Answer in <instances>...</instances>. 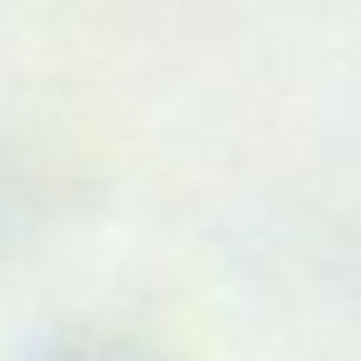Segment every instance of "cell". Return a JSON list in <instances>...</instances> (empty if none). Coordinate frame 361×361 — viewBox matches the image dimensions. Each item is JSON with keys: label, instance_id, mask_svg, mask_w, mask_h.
<instances>
[{"label": "cell", "instance_id": "cell-1", "mask_svg": "<svg viewBox=\"0 0 361 361\" xmlns=\"http://www.w3.org/2000/svg\"><path fill=\"white\" fill-rule=\"evenodd\" d=\"M47 361H141V355H128V348H61Z\"/></svg>", "mask_w": 361, "mask_h": 361}]
</instances>
